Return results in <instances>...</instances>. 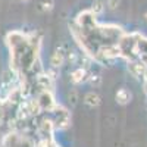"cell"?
Here are the masks:
<instances>
[{
	"instance_id": "5",
	"label": "cell",
	"mask_w": 147,
	"mask_h": 147,
	"mask_svg": "<svg viewBox=\"0 0 147 147\" xmlns=\"http://www.w3.org/2000/svg\"><path fill=\"white\" fill-rule=\"evenodd\" d=\"M84 103L87 105V106H90V107H96V106H99L100 105V97L97 96L96 93H87L85 94V97H84Z\"/></svg>"
},
{
	"instance_id": "8",
	"label": "cell",
	"mask_w": 147,
	"mask_h": 147,
	"mask_svg": "<svg viewBox=\"0 0 147 147\" xmlns=\"http://www.w3.org/2000/svg\"><path fill=\"white\" fill-rule=\"evenodd\" d=\"M103 3L102 2H94L93 3V7H91V12H93V13L94 15H99V13H102V12H103Z\"/></svg>"
},
{
	"instance_id": "11",
	"label": "cell",
	"mask_w": 147,
	"mask_h": 147,
	"mask_svg": "<svg viewBox=\"0 0 147 147\" xmlns=\"http://www.w3.org/2000/svg\"><path fill=\"white\" fill-rule=\"evenodd\" d=\"M144 91L147 93V80H146V82H144Z\"/></svg>"
},
{
	"instance_id": "12",
	"label": "cell",
	"mask_w": 147,
	"mask_h": 147,
	"mask_svg": "<svg viewBox=\"0 0 147 147\" xmlns=\"http://www.w3.org/2000/svg\"><path fill=\"white\" fill-rule=\"evenodd\" d=\"M21 2H28V0H21Z\"/></svg>"
},
{
	"instance_id": "7",
	"label": "cell",
	"mask_w": 147,
	"mask_h": 147,
	"mask_svg": "<svg viewBox=\"0 0 147 147\" xmlns=\"http://www.w3.org/2000/svg\"><path fill=\"white\" fill-rule=\"evenodd\" d=\"M87 80H88V82L91 84V85H94V87H99V85L102 84V77L100 75H94V74H91L90 77H87Z\"/></svg>"
},
{
	"instance_id": "4",
	"label": "cell",
	"mask_w": 147,
	"mask_h": 147,
	"mask_svg": "<svg viewBox=\"0 0 147 147\" xmlns=\"http://www.w3.org/2000/svg\"><path fill=\"white\" fill-rule=\"evenodd\" d=\"M85 80H87V71H85L84 68H78L71 74V81L74 84H81Z\"/></svg>"
},
{
	"instance_id": "1",
	"label": "cell",
	"mask_w": 147,
	"mask_h": 147,
	"mask_svg": "<svg viewBox=\"0 0 147 147\" xmlns=\"http://www.w3.org/2000/svg\"><path fill=\"white\" fill-rule=\"evenodd\" d=\"M37 103H38L40 110H46V112H50V110L56 106L53 96H52V93L49 90H43L41 91V94L38 96V99H37Z\"/></svg>"
},
{
	"instance_id": "13",
	"label": "cell",
	"mask_w": 147,
	"mask_h": 147,
	"mask_svg": "<svg viewBox=\"0 0 147 147\" xmlns=\"http://www.w3.org/2000/svg\"><path fill=\"white\" fill-rule=\"evenodd\" d=\"M146 18H147V15H146Z\"/></svg>"
},
{
	"instance_id": "2",
	"label": "cell",
	"mask_w": 147,
	"mask_h": 147,
	"mask_svg": "<svg viewBox=\"0 0 147 147\" xmlns=\"http://www.w3.org/2000/svg\"><path fill=\"white\" fill-rule=\"evenodd\" d=\"M128 69L136 78H144L147 74V63L141 62V60H134L128 65Z\"/></svg>"
},
{
	"instance_id": "3",
	"label": "cell",
	"mask_w": 147,
	"mask_h": 147,
	"mask_svg": "<svg viewBox=\"0 0 147 147\" xmlns=\"http://www.w3.org/2000/svg\"><path fill=\"white\" fill-rule=\"evenodd\" d=\"M65 62V53L63 50H60V49H57V50L52 55V59H50V65L53 68H60L63 65Z\"/></svg>"
},
{
	"instance_id": "9",
	"label": "cell",
	"mask_w": 147,
	"mask_h": 147,
	"mask_svg": "<svg viewBox=\"0 0 147 147\" xmlns=\"http://www.w3.org/2000/svg\"><path fill=\"white\" fill-rule=\"evenodd\" d=\"M118 5H119V0H107V6L110 9H115Z\"/></svg>"
},
{
	"instance_id": "6",
	"label": "cell",
	"mask_w": 147,
	"mask_h": 147,
	"mask_svg": "<svg viewBox=\"0 0 147 147\" xmlns=\"http://www.w3.org/2000/svg\"><path fill=\"white\" fill-rule=\"evenodd\" d=\"M129 100H131V93H129L127 88H121V90H118V93H116V102H118V103H121V105H127Z\"/></svg>"
},
{
	"instance_id": "10",
	"label": "cell",
	"mask_w": 147,
	"mask_h": 147,
	"mask_svg": "<svg viewBox=\"0 0 147 147\" xmlns=\"http://www.w3.org/2000/svg\"><path fill=\"white\" fill-rule=\"evenodd\" d=\"M43 9L44 10H52V2H49V3H43Z\"/></svg>"
}]
</instances>
